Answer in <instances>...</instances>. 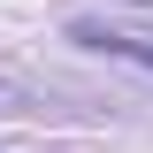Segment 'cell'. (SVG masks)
<instances>
[{
  "label": "cell",
  "mask_w": 153,
  "mask_h": 153,
  "mask_svg": "<svg viewBox=\"0 0 153 153\" xmlns=\"http://www.w3.org/2000/svg\"><path fill=\"white\" fill-rule=\"evenodd\" d=\"M69 46H92V54L153 69V31H130V23H107V16H69Z\"/></svg>",
  "instance_id": "1"
}]
</instances>
